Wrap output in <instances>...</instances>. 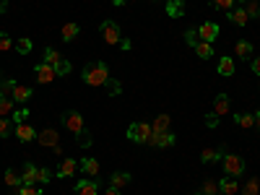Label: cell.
<instances>
[{
  "label": "cell",
  "instance_id": "52",
  "mask_svg": "<svg viewBox=\"0 0 260 195\" xmlns=\"http://www.w3.org/2000/svg\"><path fill=\"white\" fill-rule=\"evenodd\" d=\"M112 3H115V6H122V3H127V0H112Z\"/></svg>",
  "mask_w": 260,
  "mask_h": 195
},
{
  "label": "cell",
  "instance_id": "13",
  "mask_svg": "<svg viewBox=\"0 0 260 195\" xmlns=\"http://www.w3.org/2000/svg\"><path fill=\"white\" fill-rule=\"evenodd\" d=\"M78 169L83 172L86 177L96 180V177H99V169H102V167H99V161H96V159H81V161H78Z\"/></svg>",
  "mask_w": 260,
  "mask_h": 195
},
{
  "label": "cell",
  "instance_id": "54",
  "mask_svg": "<svg viewBox=\"0 0 260 195\" xmlns=\"http://www.w3.org/2000/svg\"><path fill=\"white\" fill-rule=\"evenodd\" d=\"M240 3H247V0H240Z\"/></svg>",
  "mask_w": 260,
  "mask_h": 195
},
{
  "label": "cell",
  "instance_id": "5",
  "mask_svg": "<svg viewBox=\"0 0 260 195\" xmlns=\"http://www.w3.org/2000/svg\"><path fill=\"white\" fill-rule=\"evenodd\" d=\"M99 29H102V37H104L107 45H120L122 34H120V26L115 24V21H102Z\"/></svg>",
  "mask_w": 260,
  "mask_h": 195
},
{
  "label": "cell",
  "instance_id": "49",
  "mask_svg": "<svg viewBox=\"0 0 260 195\" xmlns=\"http://www.w3.org/2000/svg\"><path fill=\"white\" fill-rule=\"evenodd\" d=\"M133 45H130V39H120V50H130Z\"/></svg>",
  "mask_w": 260,
  "mask_h": 195
},
{
  "label": "cell",
  "instance_id": "2",
  "mask_svg": "<svg viewBox=\"0 0 260 195\" xmlns=\"http://www.w3.org/2000/svg\"><path fill=\"white\" fill-rule=\"evenodd\" d=\"M151 133H154V130H151V125L148 122H133L127 127V141H133V143H148V138H151Z\"/></svg>",
  "mask_w": 260,
  "mask_h": 195
},
{
  "label": "cell",
  "instance_id": "25",
  "mask_svg": "<svg viewBox=\"0 0 260 195\" xmlns=\"http://www.w3.org/2000/svg\"><path fill=\"white\" fill-rule=\"evenodd\" d=\"M234 50H237V57H242V60H250L252 57V45H250L247 39H240Z\"/></svg>",
  "mask_w": 260,
  "mask_h": 195
},
{
  "label": "cell",
  "instance_id": "39",
  "mask_svg": "<svg viewBox=\"0 0 260 195\" xmlns=\"http://www.w3.org/2000/svg\"><path fill=\"white\" fill-rule=\"evenodd\" d=\"M198 42H201V37H198V29H187V31H185V45L195 47Z\"/></svg>",
  "mask_w": 260,
  "mask_h": 195
},
{
  "label": "cell",
  "instance_id": "51",
  "mask_svg": "<svg viewBox=\"0 0 260 195\" xmlns=\"http://www.w3.org/2000/svg\"><path fill=\"white\" fill-rule=\"evenodd\" d=\"M255 127H257V130H260V112H257V115H255Z\"/></svg>",
  "mask_w": 260,
  "mask_h": 195
},
{
  "label": "cell",
  "instance_id": "47",
  "mask_svg": "<svg viewBox=\"0 0 260 195\" xmlns=\"http://www.w3.org/2000/svg\"><path fill=\"white\" fill-rule=\"evenodd\" d=\"M206 125H208V127H216V125H219V117H216L213 112H208V115H206Z\"/></svg>",
  "mask_w": 260,
  "mask_h": 195
},
{
  "label": "cell",
  "instance_id": "9",
  "mask_svg": "<svg viewBox=\"0 0 260 195\" xmlns=\"http://www.w3.org/2000/svg\"><path fill=\"white\" fill-rule=\"evenodd\" d=\"M37 141L42 143V146H50V148H55L57 143H60V133L55 127H45L42 133H37Z\"/></svg>",
  "mask_w": 260,
  "mask_h": 195
},
{
  "label": "cell",
  "instance_id": "44",
  "mask_svg": "<svg viewBox=\"0 0 260 195\" xmlns=\"http://www.w3.org/2000/svg\"><path fill=\"white\" fill-rule=\"evenodd\" d=\"M211 6H213V8H219V11H232L234 0H211Z\"/></svg>",
  "mask_w": 260,
  "mask_h": 195
},
{
  "label": "cell",
  "instance_id": "17",
  "mask_svg": "<svg viewBox=\"0 0 260 195\" xmlns=\"http://www.w3.org/2000/svg\"><path fill=\"white\" fill-rule=\"evenodd\" d=\"M37 169L39 167H34L31 161H26L24 169H21V185H37Z\"/></svg>",
  "mask_w": 260,
  "mask_h": 195
},
{
  "label": "cell",
  "instance_id": "33",
  "mask_svg": "<svg viewBox=\"0 0 260 195\" xmlns=\"http://www.w3.org/2000/svg\"><path fill=\"white\" fill-rule=\"evenodd\" d=\"M76 143H78L81 148H89V146L94 143V138H91V133H89V130H86V127H83V130H81V133L76 136Z\"/></svg>",
  "mask_w": 260,
  "mask_h": 195
},
{
  "label": "cell",
  "instance_id": "6",
  "mask_svg": "<svg viewBox=\"0 0 260 195\" xmlns=\"http://www.w3.org/2000/svg\"><path fill=\"white\" fill-rule=\"evenodd\" d=\"M198 37L203 42H208V45H213L216 37H219V24H213V21H206V24L198 26Z\"/></svg>",
  "mask_w": 260,
  "mask_h": 195
},
{
  "label": "cell",
  "instance_id": "20",
  "mask_svg": "<svg viewBox=\"0 0 260 195\" xmlns=\"http://www.w3.org/2000/svg\"><path fill=\"white\" fill-rule=\"evenodd\" d=\"M169 125H172V117H169L167 112H161L154 122H151V130H154V133H167Z\"/></svg>",
  "mask_w": 260,
  "mask_h": 195
},
{
  "label": "cell",
  "instance_id": "31",
  "mask_svg": "<svg viewBox=\"0 0 260 195\" xmlns=\"http://www.w3.org/2000/svg\"><path fill=\"white\" fill-rule=\"evenodd\" d=\"M234 122L240 125V127H255V115H247V112L234 115Z\"/></svg>",
  "mask_w": 260,
  "mask_h": 195
},
{
  "label": "cell",
  "instance_id": "29",
  "mask_svg": "<svg viewBox=\"0 0 260 195\" xmlns=\"http://www.w3.org/2000/svg\"><path fill=\"white\" fill-rule=\"evenodd\" d=\"M6 185L8 187H21V172H16V169H6Z\"/></svg>",
  "mask_w": 260,
  "mask_h": 195
},
{
  "label": "cell",
  "instance_id": "23",
  "mask_svg": "<svg viewBox=\"0 0 260 195\" xmlns=\"http://www.w3.org/2000/svg\"><path fill=\"white\" fill-rule=\"evenodd\" d=\"M167 13H169L172 18L185 16V0H169V3H167Z\"/></svg>",
  "mask_w": 260,
  "mask_h": 195
},
{
  "label": "cell",
  "instance_id": "50",
  "mask_svg": "<svg viewBox=\"0 0 260 195\" xmlns=\"http://www.w3.org/2000/svg\"><path fill=\"white\" fill-rule=\"evenodd\" d=\"M8 11V3H6V0H0V13H6Z\"/></svg>",
  "mask_w": 260,
  "mask_h": 195
},
{
  "label": "cell",
  "instance_id": "14",
  "mask_svg": "<svg viewBox=\"0 0 260 195\" xmlns=\"http://www.w3.org/2000/svg\"><path fill=\"white\" fill-rule=\"evenodd\" d=\"M224 154H226V146H221V148H203L201 151V161L203 164H213V161L224 159Z\"/></svg>",
  "mask_w": 260,
  "mask_h": 195
},
{
  "label": "cell",
  "instance_id": "34",
  "mask_svg": "<svg viewBox=\"0 0 260 195\" xmlns=\"http://www.w3.org/2000/svg\"><path fill=\"white\" fill-rule=\"evenodd\" d=\"M104 89H107V94H110V96H117V94L122 91V86H120V81H115V78H107Z\"/></svg>",
  "mask_w": 260,
  "mask_h": 195
},
{
  "label": "cell",
  "instance_id": "1",
  "mask_svg": "<svg viewBox=\"0 0 260 195\" xmlns=\"http://www.w3.org/2000/svg\"><path fill=\"white\" fill-rule=\"evenodd\" d=\"M107 78H110V68H107V62H102V60H91L83 68V83L86 86H104Z\"/></svg>",
  "mask_w": 260,
  "mask_h": 195
},
{
  "label": "cell",
  "instance_id": "35",
  "mask_svg": "<svg viewBox=\"0 0 260 195\" xmlns=\"http://www.w3.org/2000/svg\"><path fill=\"white\" fill-rule=\"evenodd\" d=\"M50 180H52V169H47V167L37 169V185H47Z\"/></svg>",
  "mask_w": 260,
  "mask_h": 195
},
{
  "label": "cell",
  "instance_id": "12",
  "mask_svg": "<svg viewBox=\"0 0 260 195\" xmlns=\"http://www.w3.org/2000/svg\"><path fill=\"white\" fill-rule=\"evenodd\" d=\"M76 172H78V161H76V159H68V156H65V159L57 164V177H62V180L73 177Z\"/></svg>",
  "mask_w": 260,
  "mask_h": 195
},
{
  "label": "cell",
  "instance_id": "21",
  "mask_svg": "<svg viewBox=\"0 0 260 195\" xmlns=\"http://www.w3.org/2000/svg\"><path fill=\"white\" fill-rule=\"evenodd\" d=\"M130 182H133V180H130V172H115V175L110 177V185L117 187V190H120V187H127Z\"/></svg>",
  "mask_w": 260,
  "mask_h": 195
},
{
  "label": "cell",
  "instance_id": "15",
  "mask_svg": "<svg viewBox=\"0 0 260 195\" xmlns=\"http://www.w3.org/2000/svg\"><path fill=\"white\" fill-rule=\"evenodd\" d=\"M226 18L232 21L234 26H245L247 21H250V16H247L245 8H232V11H226Z\"/></svg>",
  "mask_w": 260,
  "mask_h": 195
},
{
  "label": "cell",
  "instance_id": "24",
  "mask_svg": "<svg viewBox=\"0 0 260 195\" xmlns=\"http://www.w3.org/2000/svg\"><path fill=\"white\" fill-rule=\"evenodd\" d=\"M192 50H195V55H198L201 60H208V57H213V45H208V42H203V39H201V42H198V45H195Z\"/></svg>",
  "mask_w": 260,
  "mask_h": 195
},
{
  "label": "cell",
  "instance_id": "32",
  "mask_svg": "<svg viewBox=\"0 0 260 195\" xmlns=\"http://www.w3.org/2000/svg\"><path fill=\"white\" fill-rule=\"evenodd\" d=\"M60 60H62V55H60L55 47H47V50H45V62H47V65H52V68H55Z\"/></svg>",
  "mask_w": 260,
  "mask_h": 195
},
{
  "label": "cell",
  "instance_id": "38",
  "mask_svg": "<svg viewBox=\"0 0 260 195\" xmlns=\"http://www.w3.org/2000/svg\"><path fill=\"white\" fill-rule=\"evenodd\" d=\"M29 120V107H18V110H13V122H26Z\"/></svg>",
  "mask_w": 260,
  "mask_h": 195
},
{
  "label": "cell",
  "instance_id": "43",
  "mask_svg": "<svg viewBox=\"0 0 260 195\" xmlns=\"http://www.w3.org/2000/svg\"><path fill=\"white\" fill-rule=\"evenodd\" d=\"M55 73H57V76H68V73H71V62H68V60H60V62L55 65Z\"/></svg>",
  "mask_w": 260,
  "mask_h": 195
},
{
  "label": "cell",
  "instance_id": "41",
  "mask_svg": "<svg viewBox=\"0 0 260 195\" xmlns=\"http://www.w3.org/2000/svg\"><path fill=\"white\" fill-rule=\"evenodd\" d=\"M18 195H42V190L37 185H21L18 187Z\"/></svg>",
  "mask_w": 260,
  "mask_h": 195
},
{
  "label": "cell",
  "instance_id": "27",
  "mask_svg": "<svg viewBox=\"0 0 260 195\" xmlns=\"http://www.w3.org/2000/svg\"><path fill=\"white\" fill-rule=\"evenodd\" d=\"M219 76H234V57H221L219 60Z\"/></svg>",
  "mask_w": 260,
  "mask_h": 195
},
{
  "label": "cell",
  "instance_id": "8",
  "mask_svg": "<svg viewBox=\"0 0 260 195\" xmlns=\"http://www.w3.org/2000/svg\"><path fill=\"white\" fill-rule=\"evenodd\" d=\"M175 133L172 130H167V133H151V138H148V143L151 146H156V148H167V146H175Z\"/></svg>",
  "mask_w": 260,
  "mask_h": 195
},
{
  "label": "cell",
  "instance_id": "48",
  "mask_svg": "<svg viewBox=\"0 0 260 195\" xmlns=\"http://www.w3.org/2000/svg\"><path fill=\"white\" fill-rule=\"evenodd\" d=\"M104 195H122V192H120L117 187H112V185H110V187H107V190H104Z\"/></svg>",
  "mask_w": 260,
  "mask_h": 195
},
{
  "label": "cell",
  "instance_id": "16",
  "mask_svg": "<svg viewBox=\"0 0 260 195\" xmlns=\"http://www.w3.org/2000/svg\"><path fill=\"white\" fill-rule=\"evenodd\" d=\"M11 96H13L16 104H26V102L31 99V89H29V86L16 83V86H13V91H11Z\"/></svg>",
  "mask_w": 260,
  "mask_h": 195
},
{
  "label": "cell",
  "instance_id": "18",
  "mask_svg": "<svg viewBox=\"0 0 260 195\" xmlns=\"http://www.w3.org/2000/svg\"><path fill=\"white\" fill-rule=\"evenodd\" d=\"M219 190L224 192V195H237L240 192V182H237V177H224V180H219Z\"/></svg>",
  "mask_w": 260,
  "mask_h": 195
},
{
  "label": "cell",
  "instance_id": "37",
  "mask_svg": "<svg viewBox=\"0 0 260 195\" xmlns=\"http://www.w3.org/2000/svg\"><path fill=\"white\" fill-rule=\"evenodd\" d=\"M11 133H13V120L0 117V138H8Z\"/></svg>",
  "mask_w": 260,
  "mask_h": 195
},
{
  "label": "cell",
  "instance_id": "40",
  "mask_svg": "<svg viewBox=\"0 0 260 195\" xmlns=\"http://www.w3.org/2000/svg\"><path fill=\"white\" fill-rule=\"evenodd\" d=\"M13 45H16V42H13V39L6 34V31H0V52H8Z\"/></svg>",
  "mask_w": 260,
  "mask_h": 195
},
{
  "label": "cell",
  "instance_id": "30",
  "mask_svg": "<svg viewBox=\"0 0 260 195\" xmlns=\"http://www.w3.org/2000/svg\"><path fill=\"white\" fill-rule=\"evenodd\" d=\"M13 47H16V52H18V55H29L34 45H31V39L21 37V39H16V45H13Z\"/></svg>",
  "mask_w": 260,
  "mask_h": 195
},
{
  "label": "cell",
  "instance_id": "10",
  "mask_svg": "<svg viewBox=\"0 0 260 195\" xmlns=\"http://www.w3.org/2000/svg\"><path fill=\"white\" fill-rule=\"evenodd\" d=\"M76 195H99V177L96 180H81L76 182Z\"/></svg>",
  "mask_w": 260,
  "mask_h": 195
},
{
  "label": "cell",
  "instance_id": "45",
  "mask_svg": "<svg viewBox=\"0 0 260 195\" xmlns=\"http://www.w3.org/2000/svg\"><path fill=\"white\" fill-rule=\"evenodd\" d=\"M13 86H16L13 78H3V81H0V91H3V94H11V91H13Z\"/></svg>",
  "mask_w": 260,
  "mask_h": 195
},
{
  "label": "cell",
  "instance_id": "26",
  "mask_svg": "<svg viewBox=\"0 0 260 195\" xmlns=\"http://www.w3.org/2000/svg\"><path fill=\"white\" fill-rule=\"evenodd\" d=\"M78 31H81L78 24H65L62 31H60V34H62V42H73V39L78 37Z\"/></svg>",
  "mask_w": 260,
  "mask_h": 195
},
{
  "label": "cell",
  "instance_id": "3",
  "mask_svg": "<svg viewBox=\"0 0 260 195\" xmlns=\"http://www.w3.org/2000/svg\"><path fill=\"white\" fill-rule=\"evenodd\" d=\"M224 172L229 177H240L242 172H245V159L242 156H237V154H224Z\"/></svg>",
  "mask_w": 260,
  "mask_h": 195
},
{
  "label": "cell",
  "instance_id": "42",
  "mask_svg": "<svg viewBox=\"0 0 260 195\" xmlns=\"http://www.w3.org/2000/svg\"><path fill=\"white\" fill-rule=\"evenodd\" d=\"M245 11H247L250 18H260V6L255 3V0H247V8H245Z\"/></svg>",
  "mask_w": 260,
  "mask_h": 195
},
{
  "label": "cell",
  "instance_id": "11",
  "mask_svg": "<svg viewBox=\"0 0 260 195\" xmlns=\"http://www.w3.org/2000/svg\"><path fill=\"white\" fill-rule=\"evenodd\" d=\"M13 133H16V138H18V141H24V143L37 141V130H34L29 122H18V125L13 127Z\"/></svg>",
  "mask_w": 260,
  "mask_h": 195
},
{
  "label": "cell",
  "instance_id": "22",
  "mask_svg": "<svg viewBox=\"0 0 260 195\" xmlns=\"http://www.w3.org/2000/svg\"><path fill=\"white\" fill-rule=\"evenodd\" d=\"M13 96L11 94H3L0 91V117H6V115H13Z\"/></svg>",
  "mask_w": 260,
  "mask_h": 195
},
{
  "label": "cell",
  "instance_id": "46",
  "mask_svg": "<svg viewBox=\"0 0 260 195\" xmlns=\"http://www.w3.org/2000/svg\"><path fill=\"white\" fill-rule=\"evenodd\" d=\"M250 71H252L255 76H260V55H257L255 60H250Z\"/></svg>",
  "mask_w": 260,
  "mask_h": 195
},
{
  "label": "cell",
  "instance_id": "19",
  "mask_svg": "<svg viewBox=\"0 0 260 195\" xmlns=\"http://www.w3.org/2000/svg\"><path fill=\"white\" fill-rule=\"evenodd\" d=\"M216 117H221V115H226L229 112V96L226 94H219V96H216L213 99V110H211Z\"/></svg>",
  "mask_w": 260,
  "mask_h": 195
},
{
  "label": "cell",
  "instance_id": "36",
  "mask_svg": "<svg viewBox=\"0 0 260 195\" xmlns=\"http://www.w3.org/2000/svg\"><path fill=\"white\" fill-rule=\"evenodd\" d=\"M201 192H206V195H219L221 190H219V182H216V180H206L203 187H201Z\"/></svg>",
  "mask_w": 260,
  "mask_h": 195
},
{
  "label": "cell",
  "instance_id": "28",
  "mask_svg": "<svg viewBox=\"0 0 260 195\" xmlns=\"http://www.w3.org/2000/svg\"><path fill=\"white\" fill-rule=\"evenodd\" d=\"M242 195H260V180L257 177H250L242 185Z\"/></svg>",
  "mask_w": 260,
  "mask_h": 195
},
{
  "label": "cell",
  "instance_id": "7",
  "mask_svg": "<svg viewBox=\"0 0 260 195\" xmlns=\"http://www.w3.org/2000/svg\"><path fill=\"white\" fill-rule=\"evenodd\" d=\"M34 76H37L39 83H52V81L57 78L55 68H52V65H47V62H39L37 68H34Z\"/></svg>",
  "mask_w": 260,
  "mask_h": 195
},
{
  "label": "cell",
  "instance_id": "4",
  "mask_svg": "<svg viewBox=\"0 0 260 195\" xmlns=\"http://www.w3.org/2000/svg\"><path fill=\"white\" fill-rule=\"evenodd\" d=\"M60 120H62V125L68 127L73 136H78L81 130H83V117H81V112H76V110H65Z\"/></svg>",
  "mask_w": 260,
  "mask_h": 195
},
{
  "label": "cell",
  "instance_id": "53",
  "mask_svg": "<svg viewBox=\"0 0 260 195\" xmlns=\"http://www.w3.org/2000/svg\"><path fill=\"white\" fill-rule=\"evenodd\" d=\"M195 195H206V192H195Z\"/></svg>",
  "mask_w": 260,
  "mask_h": 195
}]
</instances>
